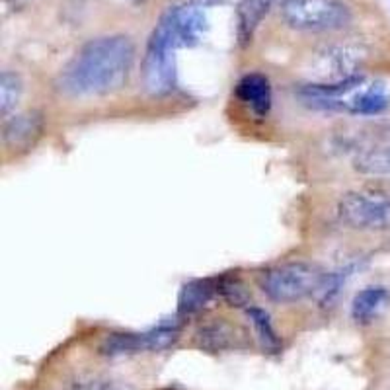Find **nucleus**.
I'll list each match as a JSON object with an SVG mask.
<instances>
[{
  "mask_svg": "<svg viewBox=\"0 0 390 390\" xmlns=\"http://www.w3.org/2000/svg\"><path fill=\"white\" fill-rule=\"evenodd\" d=\"M248 318L252 320L254 330L258 333V338L262 340V344H264L265 349H269V351H279L281 340H279V336H277V332L274 330V326H271L269 314L262 309L250 307V309H248Z\"/></svg>",
  "mask_w": 390,
  "mask_h": 390,
  "instance_id": "17",
  "label": "nucleus"
},
{
  "mask_svg": "<svg viewBox=\"0 0 390 390\" xmlns=\"http://www.w3.org/2000/svg\"><path fill=\"white\" fill-rule=\"evenodd\" d=\"M390 293L384 287H367L359 291L351 302V316L356 322H371L389 305Z\"/></svg>",
  "mask_w": 390,
  "mask_h": 390,
  "instance_id": "14",
  "label": "nucleus"
},
{
  "mask_svg": "<svg viewBox=\"0 0 390 390\" xmlns=\"http://www.w3.org/2000/svg\"><path fill=\"white\" fill-rule=\"evenodd\" d=\"M324 269L310 262H287L262 276V291L276 302H297L320 293L326 281Z\"/></svg>",
  "mask_w": 390,
  "mask_h": 390,
  "instance_id": "2",
  "label": "nucleus"
},
{
  "mask_svg": "<svg viewBox=\"0 0 390 390\" xmlns=\"http://www.w3.org/2000/svg\"><path fill=\"white\" fill-rule=\"evenodd\" d=\"M236 96L238 100L244 102L254 114L265 117L271 110V102H274V94H271V84L265 79L264 74H246L242 76L238 84H236Z\"/></svg>",
  "mask_w": 390,
  "mask_h": 390,
  "instance_id": "9",
  "label": "nucleus"
},
{
  "mask_svg": "<svg viewBox=\"0 0 390 390\" xmlns=\"http://www.w3.org/2000/svg\"><path fill=\"white\" fill-rule=\"evenodd\" d=\"M281 18L297 32H338L351 22V10L344 0H285Z\"/></svg>",
  "mask_w": 390,
  "mask_h": 390,
  "instance_id": "5",
  "label": "nucleus"
},
{
  "mask_svg": "<svg viewBox=\"0 0 390 390\" xmlns=\"http://www.w3.org/2000/svg\"><path fill=\"white\" fill-rule=\"evenodd\" d=\"M338 217L357 230H390V194L380 189H356L338 201Z\"/></svg>",
  "mask_w": 390,
  "mask_h": 390,
  "instance_id": "6",
  "label": "nucleus"
},
{
  "mask_svg": "<svg viewBox=\"0 0 390 390\" xmlns=\"http://www.w3.org/2000/svg\"><path fill=\"white\" fill-rule=\"evenodd\" d=\"M162 20L168 25L178 49L197 45L209 30L207 14L203 6H199V4L176 6L172 10L166 12L162 16Z\"/></svg>",
  "mask_w": 390,
  "mask_h": 390,
  "instance_id": "7",
  "label": "nucleus"
},
{
  "mask_svg": "<svg viewBox=\"0 0 390 390\" xmlns=\"http://www.w3.org/2000/svg\"><path fill=\"white\" fill-rule=\"evenodd\" d=\"M353 170L363 176H390V133L379 145L357 150Z\"/></svg>",
  "mask_w": 390,
  "mask_h": 390,
  "instance_id": "12",
  "label": "nucleus"
},
{
  "mask_svg": "<svg viewBox=\"0 0 390 390\" xmlns=\"http://www.w3.org/2000/svg\"><path fill=\"white\" fill-rule=\"evenodd\" d=\"M357 269H361V264H359V262H353V264H347L345 267H342V269L333 271V274H328V276H326V281H324V285H322L320 289V293H318V298H320L322 305L332 302L333 298L338 297L340 289L345 285V281L351 276H356Z\"/></svg>",
  "mask_w": 390,
  "mask_h": 390,
  "instance_id": "18",
  "label": "nucleus"
},
{
  "mask_svg": "<svg viewBox=\"0 0 390 390\" xmlns=\"http://www.w3.org/2000/svg\"><path fill=\"white\" fill-rule=\"evenodd\" d=\"M178 45L164 20L158 22L150 35L149 45L141 65V76L145 90L152 96H164L172 92L178 82Z\"/></svg>",
  "mask_w": 390,
  "mask_h": 390,
  "instance_id": "4",
  "label": "nucleus"
},
{
  "mask_svg": "<svg viewBox=\"0 0 390 390\" xmlns=\"http://www.w3.org/2000/svg\"><path fill=\"white\" fill-rule=\"evenodd\" d=\"M22 96V81L16 72L4 70L0 74V114L2 117H10V112L20 102Z\"/></svg>",
  "mask_w": 390,
  "mask_h": 390,
  "instance_id": "16",
  "label": "nucleus"
},
{
  "mask_svg": "<svg viewBox=\"0 0 390 390\" xmlns=\"http://www.w3.org/2000/svg\"><path fill=\"white\" fill-rule=\"evenodd\" d=\"M135 61L133 41L105 35L88 41L61 69L57 90L67 98H100L123 88Z\"/></svg>",
  "mask_w": 390,
  "mask_h": 390,
  "instance_id": "1",
  "label": "nucleus"
},
{
  "mask_svg": "<svg viewBox=\"0 0 390 390\" xmlns=\"http://www.w3.org/2000/svg\"><path fill=\"white\" fill-rule=\"evenodd\" d=\"M274 2L276 0H240V4L236 6V35L242 47L252 41L258 25L274 6Z\"/></svg>",
  "mask_w": 390,
  "mask_h": 390,
  "instance_id": "10",
  "label": "nucleus"
},
{
  "mask_svg": "<svg viewBox=\"0 0 390 390\" xmlns=\"http://www.w3.org/2000/svg\"><path fill=\"white\" fill-rule=\"evenodd\" d=\"M43 133V119L35 112L16 114L4 119L2 138L8 149L28 150Z\"/></svg>",
  "mask_w": 390,
  "mask_h": 390,
  "instance_id": "8",
  "label": "nucleus"
},
{
  "mask_svg": "<svg viewBox=\"0 0 390 390\" xmlns=\"http://www.w3.org/2000/svg\"><path fill=\"white\" fill-rule=\"evenodd\" d=\"M138 351H150L149 332L112 333L102 344V353L105 356H125V353H138Z\"/></svg>",
  "mask_w": 390,
  "mask_h": 390,
  "instance_id": "15",
  "label": "nucleus"
},
{
  "mask_svg": "<svg viewBox=\"0 0 390 390\" xmlns=\"http://www.w3.org/2000/svg\"><path fill=\"white\" fill-rule=\"evenodd\" d=\"M218 293V285H215L209 279H197L185 283L180 297H178V314L180 316H192L203 310L209 305V300Z\"/></svg>",
  "mask_w": 390,
  "mask_h": 390,
  "instance_id": "13",
  "label": "nucleus"
},
{
  "mask_svg": "<svg viewBox=\"0 0 390 390\" xmlns=\"http://www.w3.org/2000/svg\"><path fill=\"white\" fill-rule=\"evenodd\" d=\"M365 61V47L357 43H332L318 49L309 59L305 72L309 76V84L333 86L361 76Z\"/></svg>",
  "mask_w": 390,
  "mask_h": 390,
  "instance_id": "3",
  "label": "nucleus"
},
{
  "mask_svg": "<svg viewBox=\"0 0 390 390\" xmlns=\"http://www.w3.org/2000/svg\"><path fill=\"white\" fill-rule=\"evenodd\" d=\"M81 390H133L125 382L112 379H90L82 382Z\"/></svg>",
  "mask_w": 390,
  "mask_h": 390,
  "instance_id": "19",
  "label": "nucleus"
},
{
  "mask_svg": "<svg viewBox=\"0 0 390 390\" xmlns=\"http://www.w3.org/2000/svg\"><path fill=\"white\" fill-rule=\"evenodd\" d=\"M195 340H197V345L201 349H207L211 353H218V351L232 349V347L240 345L238 344L240 336L236 333V328L227 324L225 320L209 322L205 326H201L195 333Z\"/></svg>",
  "mask_w": 390,
  "mask_h": 390,
  "instance_id": "11",
  "label": "nucleus"
}]
</instances>
